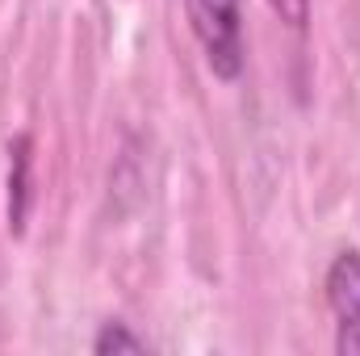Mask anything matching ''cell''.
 Wrapping results in <instances>:
<instances>
[{
    "mask_svg": "<svg viewBox=\"0 0 360 356\" xmlns=\"http://www.w3.org/2000/svg\"><path fill=\"white\" fill-rule=\"evenodd\" d=\"M193 38L205 51V63L218 80H239L248 63L243 46V0H184Z\"/></svg>",
    "mask_w": 360,
    "mask_h": 356,
    "instance_id": "cell-1",
    "label": "cell"
},
{
    "mask_svg": "<svg viewBox=\"0 0 360 356\" xmlns=\"http://www.w3.org/2000/svg\"><path fill=\"white\" fill-rule=\"evenodd\" d=\"M269 4L289 30H306V21H310V0H269Z\"/></svg>",
    "mask_w": 360,
    "mask_h": 356,
    "instance_id": "cell-5",
    "label": "cell"
},
{
    "mask_svg": "<svg viewBox=\"0 0 360 356\" xmlns=\"http://www.w3.org/2000/svg\"><path fill=\"white\" fill-rule=\"evenodd\" d=\"M327 302L335 314V348L360 356V252H344L327 268Z\"/></svg>",
    "mask_w": 360,
    "mask_h": 356,
    "instance_id": "cell-2",
    "label": "cell"
},
{
    "mask_svg": "<svg viewBox=\"0 0 360 356\" xmlns=\"http://www.w3.org/2000/svg\"><path fill=\"white\" fill-rule=\"evenodd\" d=\"M34 201V143L30 134H17L8 143V231L21 235Z\"/></svg>",
    "mask_w": 360,
    "mask_h": 356,
    "instance_id": "cell-3",
    "label": "cell"
},
{
    "mask_svg": "<svg viewBox=\"0 0 360 356\" xmlns=\"http://www.w3.org/2000/svg\"><path fill=\"white\" fill-rule=\"evenodd\" d=\"M92 352L96 356H117V352H147V340L143 336H134L126 323H105L101 331H96V340H92Z\"/></svg>",
    "mask_w": 360,
    "mask_h": 356,
    "instance_id": "cell-4",
    "label": "cell"
}]
</instances>
